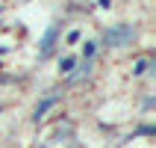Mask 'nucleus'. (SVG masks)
Listing matches in <instances>:
<instances>
[{
	"mask_svg": "<svg viewBox=\"0 0 156 148\" xmlns=\"http://www.w3.org/2000/svg\"><path fill=\"white\" fill-rule=\"evenodd\" d=\"M97 3H100V6H103V9H106V6H109V3H112V0H97Z\"/></svg>",
	"mask_w": 156,
	"mask_h": 148,
	"instance_id": "6e6552de",
	"label": "nucleus"
},
{
	"mask_svg": "<svg viewBox=\"0 0 156 148\" xmlns=\"http://www.w3.org/2000/svg\"><path fill=\"white\" fill-rule=\"evenodd\" d=\"M91 56H94V42H86V47H83V62H91Z\"/></svg>",
	"mask_w": 156,
	"mask_h": 148,
	"instance_id": "423d86ee",
	"label": "nucleus"
},
{
	"mask_svg": "<svg viewBox=\"0 0 156 148\" xmlns=\"http://www.w3.org/2000/svg\"><path fill=\"white\" fill-rule=\"evenodd\" d=\"M56 101H59V95H47V98H44V101H41V104L35 107V116H33V119H35V122H38V119H41V116L47 113V110H50V107L56 104Z\"/></svg>",
	"mask_w": 156,
	"mask_h": 148,
	"instance_id": "7ed1b4c3",
	"label": "nucleus"
},
{
	"mask_svg": "<svg viewBox=\"0 0 156 148\" xmlns=\"http://www.w3.org/2000/svg\"><path fill=\"white\" fill-rule=\"evenodd\" d=\"M133 36H136L133 24H115V27H109L103 33V44L106 47H124V44L133 42Z\"/></svg>",
	"mask_w": 156,
	"mask_h": 148,
	"instance_id": "f257e3e1",
	"label": "nucleus"
},
{
	"mask_svg": "<svg viewBox=\"0 0 156 148\" xmlns=\"http://www.w3.org/2000/svg\"><path fill=\"white\" fill-rule=\"evenodd\" d=\"M77 65H80V59H77V56H65V59L59 62V71H62V74H71V71L77 68Z\"/></svg>",
	"mask_w": 156,
	"mask_h": 148,
	"instance_id": "20e7f679",
	"label": "nucleus"
},
{
	"mask_svg": "<svg viewBox=\"0 0 156 148\" xmlns=\"http://www.w3.org/2000/svg\"><path fill=\"white\" fill-rule=\"evenodd\" d=\"M80 42V30H71L68 33V44H77Z\"/></svg>",
	"mask_w": 156,
	"mask_h": 148,
	"instance_id": "0eeeda50",
	"label": "nucleus"
},
{
	"mask_svg": "<svg viewBox=\"0 0 156 148\" xmlns=\"http://www.w3.org/2000/svg\"><path fill=\"white\" fill-rule=\"evenodd\" d=\"M56 36H59V24H50L47 33L41 36V47H38V56H41V59H47V56L53 53V47H56Z\"/></svg>",
	"mask_w": 156,
	"mask_h": 148,
	"instance_id": "f03ea898",
	"label": "nucleus"
},
{
	"mask_svg": "<svg viewBox=\"0 0 156 148\" xmlns=\"http://www.w3.org/2000/svg\"><path fill=\"white\" fill-rule=\"evenodd\" d=\"M147 68H150V59H139L136 65H133V74H136V77H141Z\"/></svg>",
	"mask_w": 156,
	"mask_h": 148,
	"instance_id": "39448f33",
	"label": "nucleus"
}]
</instances>
